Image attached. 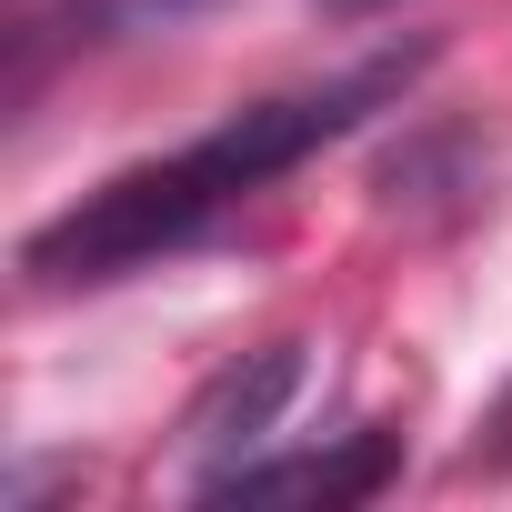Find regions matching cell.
Returning a JSON list of instances; mask_svg holds the SVG:
<instances>
[{"instance_id":"obj_1","label":"cell","mask_w":512,"mask_h":512,"mask_svg":"<svg viewBox=\"0 0 512 512\" xmlns=\"http://www.w3.org/2000/svg\"><path fill=\"white\" fill-rule=\"evenodd\" d=\"M422 41L412 51H372L332 81H302V91H272V101H241L221 111L201 141L181 151H151L131 171H111L101 191H81L61 221H41L21 241L31 282H121L141 262H171V251H191L201 231H221L241 201H262L282 171H302L312 151L352 141L372 111H392L412 81H422Z\"/></svg>"},{"instance_id":"obj_2","label":"cell","mask_w":512,"mask_h":512,"mask_svg":"<svg viewBox=\"0 0 512 512\" xmlns=\"http://www.w3.org/2000/svg\"><path fill=\"white\" fill-rule=\"evenodd\" d=\"M392 462H402L392 432H352V442L292 452V462H221V472H201V492L211 502H362L392 482Z\"/></svg>"},{"instance_id":"obj_3","label":"cell","mask_w":512,"mask_h":512,"mask_svg":"<svg viewBox=\"0 0 512 512\" xmlns=\"http://www.w3.org/2000/svg\"><path fill=\"white\" fill-rule=\"evenodd\" d=\"M482 452H492V462H512V392H502V412H492V432H482Z\"/></svg>"},{"instance_id":"obj_4","label":"cell","mask_w":512,"mask_h":512,"mask_svg":"<svg viewBox=\"0 0 512 512\" xmlns=\"http://www.w3.org/2000/svg\"><path fill=\"white\" fill-rule=\"evenodd\" d=\"M322 11L332 21H362V11H392V0H322Z\"/></svg>"}]
</instances>
